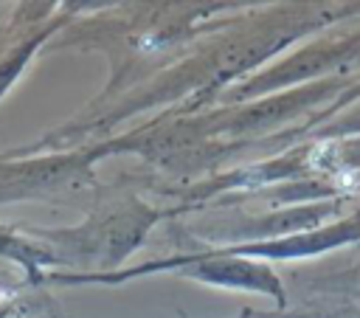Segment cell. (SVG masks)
<instances>
[{"mask_svg": "<svg viewBox=\"0 0 360 318\" xmlns=\"http://www.w3.org/2000/svg\"><path fill=\"white\" fill-rule=\"evenodd\" d=\"M163 220V211L143 205L138 197H124L115 203H104L90 217L76 225V228H59V231H45V228H31L42 239H48L56 253H73L82 262H98L101 270L96 273H110L129 250H135L149 228Z\"/></svg>", "mask_w": 360, "mask_h": 318, "instance_id": "6da1fadb", "label": "cell"}, {"mask_svg": "<svg viewBox=\"0 0 360 318\" xmlns=\"http://www.w3.org/2000/svg\"><path fill=\"white\" fill-rule=\"evenodd\" d=\"M104 155H110L107 144H96L68 155L37 158L25 163L0 160V203L20 200V197H45L68 186L79 189L90 177V166Z\"/></svg>", "mask_w": 360, "mask_h": 318, "instance_id": "7a4b0ae2", "label": "cell"}, {"mask_svg": "<svg viewBox=\"0 0 360 318\" xmlns=\"http://www.w3.org/2000/svg\"><path fill=\"white\" fill-rule=\"evenodd\" d=\"M357 239H360V214H354L352 220H338V222L318 225L312 231H301V234H290L278 239L225 245L222 250L233 256H245V259H301V256H315V253L343 248Z\"/></svg>", "mask_w": 360, "mask_h": 318, "instance_id": "3957f363", "label": "cell"}, {"mask_svg": "<svg viewBox=\"0 0 360 318\" xmlns=\"http://www.w3.org/2000/svg\"><path fill=\"white\" fill-rule=\"evenodd\" d=\"M0 256H8L14 262H20L25 267V276L28 281H39V267L45 265H56V262H65L56 250H48L42 245H37L31 236H20L8 228H0Z\"/></svg>", "mask_w": 360, "mask_h": 318, "instance_id": "277c9868", "label": "cell"}, {"mask_svg": "<svg viewBox=\"0 0 360 318\" xmlns=\"http://www.w3.org/2000/svg\"><path fill=\"white\" fill-rule=\"evenodd\" d=\"M329 155H332L340 166H346V169H360V135L352 138V141H343V144L335 146Z\"/></svg>", "mask_w": 360, "mask_h": 318, "instance_id": "5b68a950", "label": "cell"}, {"mask_svg": "<svg viewBox=\"0 0 360 318\" xmlns=\"http://www.w3.org/2000/svg\"><path fill=\"white\" fill-rule=\"evenodd\" d=\"M323 135H360V107L352 113V115H346V118H340L335 127H329V129H323Z\"/></svg>", "mask_w": 360, "mask_h": 318, "instance_id": "8992f818", "label": "cell"}, {"mask_svg": "<svg viewBox=\"0 0 360 318\" xmlns=\"http://www.w3.org/2000/svg\"><path fill=\"white\" fill-rule=\"evenodd\" d=\"M357 318H360V315H357Z\"/></svg>", "mask_w": 360, "mask_h": 318, "instance_id": "52a82bcc", "label": "cell"}]
</instances>
